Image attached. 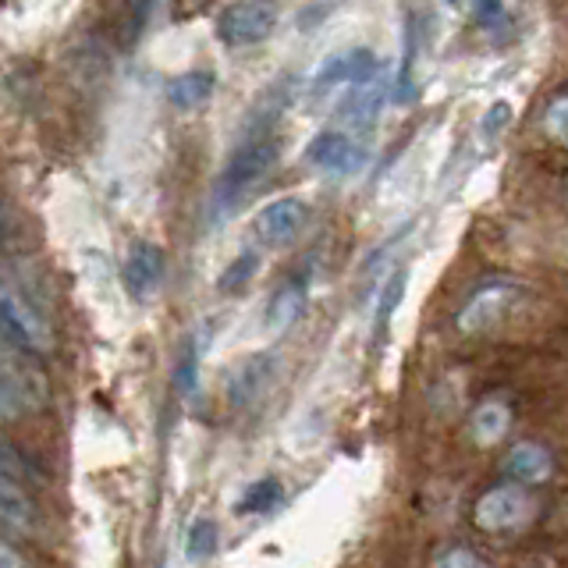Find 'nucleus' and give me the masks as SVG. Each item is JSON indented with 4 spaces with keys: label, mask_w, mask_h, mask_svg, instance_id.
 Listing matches in <instances>:
<instances>
[{
    "label": "nucleus",
    "mask_w": 568,
    "mask_h": 568,
    "mask_svg": "<svg viewBox=\"0 0 568 568\" xmlns=\"http://www.w3.org/2000/svg\"><path fill=\"white\" fill-rule=\"evenodd\" d=\"M511 118V106L501 100V103H494L490 106V111H487V118H484V129H479V132H484V139H497V135H501V129H505V121Z\"/></svg>",
    "instance_id": "28"
},
{
    "label": "nucleus",
    "mask_w": 568,
    "mask_h": 568,
    "mask_svg": "<svg viewBox=\"0 0 568 568\" xmlns=\"http://www.w3.org/2000/svg\"><path fill=\"white\" fill-rule=\"evenodd\" d=\"M40 505L32 501V494L26 484H14V479L0 476V529L18 532V537H32L40 532Z\"/></svg>",
    "instance_id": "12"
},
{
    "label": "nucleus",
    "mask_w": 568,
    "mask_h": 568,
    "mask_svg": "<svg viewBox=\"0 0 568 568\" xmlns=\"http://www.w3.org/2000/svg\"><path fill=\"white\" fill-rule=\"evenodd\" d=\"M310 224V203L298 195H277V200L263 203L253 217V235L266 248H284L292 245Z\"/></svg>",
    "instance_id": "6"
},
{
    "label": "nucleus",
    "mask_w": 568,
    "mask_h": 568,
    "mask_svg": "<svg viewBox=\"0 0 568 568\" xmlns=\"http://www.w3.org/2000/svg\"><path fill=\"white\" fill-rule=\"evenodd\" d=\"M405 281L408 274L405 271H395L387 281H384V288H381V298H377V334H384V327L390 324V313L398 310V302L405 295Z\"/></svg>",
    "instance_id": "23"
},
{
    "label": "nucleus",
    "mask_w": 568,
    "mask_h": 568,
    "mask_svg": "<svg viewBox=\"0 0 568 568\" xmlns=\"http://www.w3.org/2000/svg\"><path fill=\"white\" fill-rule=\"evenodd\" d=\"M511 430V405L501 402V398H487L473 408L469 416V437L479 448H494V444H501Z\"/></svg>",
    "instance_id": "15"
},
{
    "label": "nucleus",
    "mask_w": 568,
    "mask_h": 568,
    "mask_svg": "<svg viewBox=\"0 0 568 568\" xmlns=\"http://www.w3.org/2000/svg\"><path fill=\"white\" fill-rule=\"evenodd\" d=\"M430 568H490V565L469 547H444Z\"/></svg>",
    "instance_id": "26"
},
{
    "label": "nucleus",
    "mask_w": 568,
    "mask_h": 568,
    "mask_svg": "<svg viewBox=\"0 0 568 568\" xmlns=\"http://www.w3.org/2000/svg\"><path fill=\"white\" fill-rule=\"evenodd\" d=\"M537 515V497L519 484H497L479 494L473 505V523L484 532H519Z\"/></svg>",
    "instance_id": "3"
},
{
    "label": "nucleus",
    "mask_w": 568,
    "mask_h": 568,
    "mask_svg": "<svg viewBox=\"0 0 568 568\" xmlns=\"http://www.w3.org/2000/svg\"><path fill=\"white\" fill-rule=\"evenodd\" d=\"M271 373H274L271 355H248V359L242 363V369L231 377V402L248 405L266 384H271Z\"/></svg>",
    "instance_id": "17"
},
{
    "label": "nucleus",
    "mask_w": 568,
    "mask_h": 568,
    "mask_svg": "<svg viewBox=\"0 0 568 568\" xmlns=\"http://www.w3.org/2000/svg\"><path fill=\"white\" fill-rule=\"evenodd\" d=\"M0 337L14 348L36 355V359L53 348V331L47 316L8 281H0Z\"/></svg>",
    "instance_id": "2"
},
{
    "label": "nucleus",
    "mask_w": 568,
    "mask_h": 568,
    "mask_svg": "<svg viewBox=\"0 0 568 568\" xmlns=\"http://www.w3.org/2000/svg\"><path fill=\"white\" fill-rule=\"evenodd\" d=\"M26 408H22V402H18L11 390L0 384V423H14L18 416H22Z\"/></svg>",
    "instance_id": "29"
},
{
    "label": "nucleus",
    "mask_w": 568,
    "mask_h": 568,
    "mask_svg": "<svg viewBox=\"0 0 568 568\" xmlns=\"http://www.w3.org/2000/svg\"><path fill=\"white\" fill-rule=\"evenodd\" d=\"M281 156V142L271 132H253L242 146L227 156L224 171L217 174V185H213V213L227 217L248 192H256L263 185V178L277 168Z\"/></svg>",
    "instance_id": "1"
},
{
    "label": "nucleus",
    "mask_w": 568,
    "mask_h": 568,
    "mask_svg": "<svg viewBox=\"0 0 568 568\" xmlns=\"http://www.w3.org/2000/svg\"><path fill=\"white\" fill-rule=\"evenodd\" d=\"M540 129L550 142L568 150V85H561L558 93H550L544 111H540Z\"/></svg>",
    "instance_id": "19"
},
{
    "label": "nucleus",
    "mask_w": 568,
    "mask_h": 568,
    "mask_svg": "<svg viewBox=\"0 0 568 568\" xmlns=\"http://www.w3.org/2000/svg\"><path fill=\"white\" fill-rule=\"evenodd\" d=\"M310 298V271H298L288 281H281V288L266 302V327L274 334H284L298 324V316L306 313Z\"/></svg>",
    "instance_id": "14"
},
{
    "label": "nucleus",
    "mask_w": 568,
    "mask_h": 568,
    "mask_svg": "<svg viewBox=\"0 0 568 568\" xmlns=\"http://www.w3.org/2000/svg\"><path fill=\"white\" fill-rule=\"evenodd\" d=\"M381 71L377 58H373L369 50H342L327 58L324 64L316 68L313 75V93L316 97H327V93H337V89H352L366 79H373Z\"/></svg>",
    "instance_id": "9"
},
{
    "label": "nucleus",
    "mask_w": 568,
    "mask_h": 568,
    "mask_svg": "<svg viewBox=\"0 0 568 568\" xmlns=\"http://www.w3.org/2000/svg\"><path fill=\"white\" fill-rule=\"evenodd\" d=\"M281 479H274V476H263V479H253L245 490H242V497L235 501V511L239 515H263V511H271L277 501H281Z\"/></svg>",
    "instance_id": "18"
},
{
    "label": "nucleus",
    "mask_w": 568,
    "mask_h": 568,
    "mask_svg": "<svg viewBox=\"0 0 568 568\" xmlns=\"http://www.w3.org/2000/svg\"><path fill=\"white\" fill-rule=\"evenodd\" d=\"M150 14H153V0H129V8H124V47H132L139 40Z\"/></svg>",
    "instance_id": "24"
},
{
    "label": "nucleus",
    "mask_w": 568,
    "mask_h": 568,
    "mask_svg": "<svg viewBox=\"0 0 568 568\" xmlns=\"http://www.w3.org/2000/svg\"><path fill=\"white\" fill-rule=\"evenodd\" d=\"M384 103H387V79H384V71H377V75L359 82V85L345 89V100H342L345 132H352L355 139H359V132H369L373 124H377Z\"/></svg>",
    "instance_id": "10"
},
{
    "label": "nucleus",
    "mask_w": 568,
    "mask_h": 568,
    "mask_svg": "<svg viewBox=\"0 0 568 568\" xmlns=\"http://www.w3.org/2000/svg\"><path fill=\"white\" fill-rule=\"evenodd\" d=\"M306 160L324 174L348 178L366 164V146L345 129H324L306 146Z\"/></svg>",
    "instance_id": "8"
},
{
    "label": "nucleus",
    "mask_w": 568,
    "mask_h": 568,
    "mask_svg": "<svg viewBox=\"0 0 568 568\" xmlns=\"http://www.w3.org/2000/svg\"><path fill=\"white\" fill-rule=\"evenodd\" d=\"M256 271H260L256 253H242L224 266V274L217 277V288L224 295H239V292H245V284L256 277Z\"/></svg>",
    "instance_id": "21"
},
{
    "label": "nucleus",
    "mask_w": 568,
    "mask_h": 568,
    "mask_svg": "<svg viewBox=\"0 0 568 568\" xmlns=\"http://www.w3.org/2000/svg\"><path fill=\"white\" fill-rule=\"evenodd\" d=\"M274 29H277L274 0H239V4H227L217 14V40L231 50H245L271 40Z\"/></svg>",
    "instance_id": "4"
},
{
    "label": "nucleus",
    "mask_w": 568,
    "mask_h": 568,
    "mask_svg": "<svg viewBox=\"0 0 568 568\" xmlns=\"http://www.w3.org/2000/svg\"><path fill=\"white\" fill-rule=\"evenodd\" d=\"M160 281H164V248L139 239L129 248V260H124V284L135 298H150Z\"/></svg>",
    "instance_id": "13"
},
{
    "label": "nucleus",
    "mask_w": 568,
    "mask_h": 568,
    "mask_svg": "<svg viewBox=\"0 0 568 568\" xmlns=\"http://www.w3.org/2000/svg\"><path fill=\"white\" fill-rule=\"evenodd\" d=\"M469 11H473V22L479 26V29H487V32H494V29H501L505 26V0H469Z\"/></svg>",
    "instance_id": "25"
},
{
    "label": "nucleus",
    "mask_w": 568,
    "mask_h": 568,
    "mask_svg": "<svg viewBox=\"0 0 568 568\" xmlns=\"http://www.w3.org/2000/svg\"><path fill=\"white\" fill-rule=\"evenodd\" d=\"M0 476L4 479H14V484H32V479H40V473H36L32 462L14 448V444L0 434Z\"/></svg>",
    "instance_id": "22"
},
{
    "label": "nucleus",
    "mask_w": 568,
    "mask_h": 568,
    "mask_svg": "<svg viewBox=\"0 0 568 568\" xmlns=\"http://www.w3.org/2000/svg\"><path fill=\"white\" fill-rule=\"evenodd\" d=\"M210 4H213V0H174V18H178V22H185V18H195Z\"/></svg>",
    "instance_id": "31"
},
{
    "label": "nucleus",
    "mask_w": 568,
    "mask_h": 568,
    "mask_svg": "<svg viewBox=\"0 0 568 568\" xmlns=\"http://www.w3.org/2000/svg\"><path fill=\"white\" fill-rule=\"evenodd\" d=\"M221 547V529L213 519H195L185 532V558L189 561H206L217 555Z\"/></svg>",
    "instance_id": "20"
},
{
    "label": "nucleus",
    "mask_w": 568,
    "mask_h": 568,
    "mask_svg": "<svg viewBox=\"0 0 568 568\" xmlns=\"http://www.w3.org/2000/svg\"><path fill=\"white\" fill-rule=\"evenodd\" d=\"M501 473L508 476V484L537 487L555 476V455H550L540 440H519V444H511V452L505 455Z\"/></svg>",
    "instance_id": "11"
},
{
    "label": "nucleus",
    "mask_w": 568,
    "mask_h": 568,
    "mask_svg": "<svg viewBox=\"0 0 568 568\" xmlns=\"http://www.w3.org/2000/svg\"><path fill=\"white\" fill-rule=\"evenodd\" d=\"M213 89H217V75L206 68H195V71H182V75H174L168 82V100L178 111H195V106H203Z\"/></svg>",
    "instance_id": "16"
},
{
    "label": "nucleus",
    "mask_w": 568,
    "mask_h": 568,
    "mask_svg": "<svg viewBox=\"0 0 568 568\" xmlns=\"http://www.w3.org/2000/svg\"><path fill=\"white\" fill-rule=\"evenodd\" d=\"M0 568H36L32 558L8 537L4 529H0Z\"/></svg>",
    "instance_id": "27"
},
{
    "label": "nucleus",
    "mask_w": 568,
    "mask_h": 568,
    "mask_svg": "<svg viewBox=\"0 0 568 568\" xmlns=\"http://www.w3.org/2000/svg\"><path fill=\"white\" fill-rule=\"evenodd\" d=\"M0 384H4L18 402H22L26 413L43 408L47 398H50V387H47L40 363H36V355L14 348L11 342H4V337H0Z\"/></svg>",
    "instance_id": "7"
},
{
    "label": "nucleus",
    "mask_w": 568,
    "mask_h": 568,
    "mask_svg": "<svg viewBox=\"0 0 568 568\" xmlns=\"http://www.w3.org/2000/svg\"><path fill=\"white\" fill-rule=\"evenodd\" d=\"M519 302H523V288H515V284H508V281H490V284H484V288H476L466 306L458 310L455 327L462 334L494 331L501 320H508V313H515Z\"/></svg>",
    "instance_id": "5"
},
{
    "label": "nucleus",
    "mask_w": 568,
    "mask_h": 568,
    "mask_svg": "<svg viewBox=\"0 0 568 568\" xmlns=\"http://www.w3.org/2000/svg\"><path fill=\"white\" fill-rule=\"evenodd\" d=\"M11 239V217H8V210L0 206V245H4Z\"/></svg>",
    "instance_id": "32"
},
{
    "label": "nucleus",
    "mask_w": 568,
    "mask_h": 568,
    "mask_svg": "<svg viewBox=\"0 0 568 568\" xmlns=\"http://www.w3.org/2000/svg\"><path fill=\"white\" fill-rule=\"evenodd\" d=\"M195 363H200V355H195V348L189 345L185 359H182V369H178V384H182V390L195 387Z\"/></svg>",
    "instance_id": "30"
}]
</instances>
